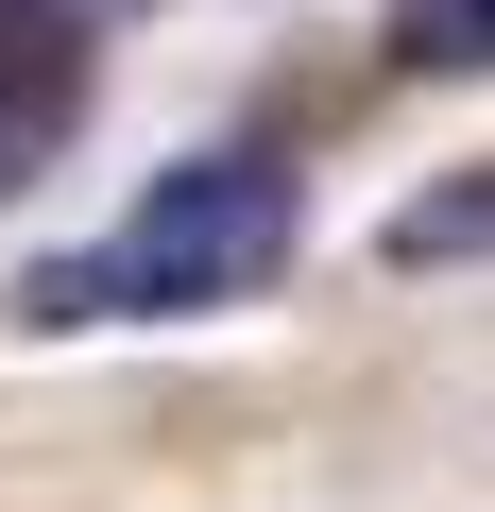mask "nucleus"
I'll return each mask as SVG.
<instances>
[{
	"label": "nucleus",
	"instance_id": "f03ea898",
	"mask_svg": "<svg viewBox=\"0 0 495 512\" xmlns=\"http://www.w3.org/2000/svg\"><path fill=\"white\" fill-rule=\"evenodd\" d=\"M86 18H69V0H0V205H18L69 137H86Z\"/></svg>",
	"mask_w": 495,
	"mask_h": 512
},
{
	"label": "nucleus",
	"instance_id": "f257e3e1",
	"mask_svg": "<svg viewBox=\"0 0 495 512\" xmlns=\"http://www.w3.org/2000/svg\"><path fill=\"white\" fill-rule=\"evenodd\" d=\"M291 256H308V188H291L274 154H188V171H154L103 239L35 256V274H18V325H35V342H86V325H205V308H257Z\"/></svg>",
	"mask_w": 495,
	"mask_h": 512
},
{
	"label": "nucleus",
	"instance_id": "7ed1b4c3",
	"mask_svg": "<svg viewBox=\"0 0 495 512\" xmlns=\"http://www.w3.org/2000/svg\"><path fill=\"white\" fill-rule=\"evenodd\" d=\"M393 69H427V86L495 69V0H410V18H393Z\"/></svg>",
	"mask_w": 495,
	"mask_h": 512
}]
</instances>
